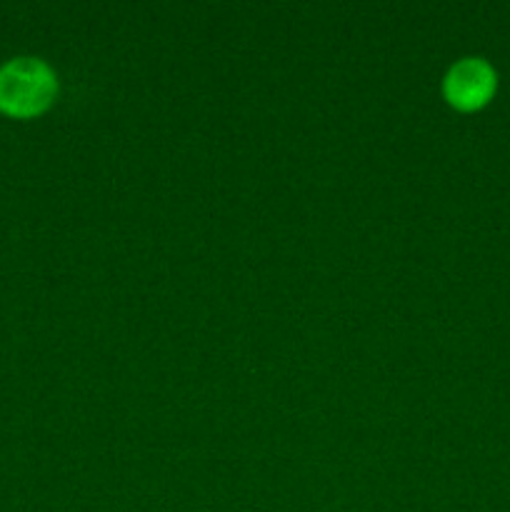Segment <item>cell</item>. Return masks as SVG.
<instances>
[{
	"label": "cell",
	"instance_id": "cell-2",
	"mask_svg": "<svg viewBox=\"0 0 510 512\" xmlns=\"http://www.w3.org/2000/svg\"><path fill=\"white\" fill-rule=\"evenodd\" d=\"M445 95L460 108H475L495 88V73L485 60L480 58H463L448 70L445 75Z\"/></svg>",
	"mask_w": 510,
	"mask_h": 512
},
{
	"label": "cell",
	"instance_id": "cell-1",
	"mask_svg": "<svg viewBox=\"0 0 510 512\" xmlns=\"http://www.w3.org/2000/svg\"><path fill=\"white\" fill-rule=\"evenodd\" d=\"M58 83L48 63L38 58H13L0 68V110L18 118L40 113L53 100Z\"/></svg>",
	"mask_w": 510,
	"mask_h": 512
}]
</instances>
